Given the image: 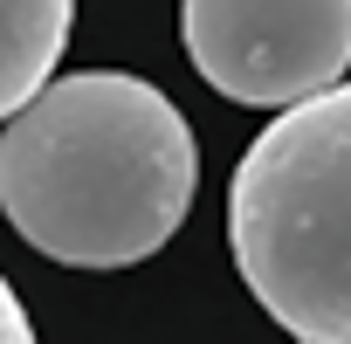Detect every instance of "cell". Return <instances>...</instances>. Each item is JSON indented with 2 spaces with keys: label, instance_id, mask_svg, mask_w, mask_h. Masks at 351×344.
<instances>
[{
  "label": "cell",
  "instance_id": "cell-1",
  "mask_svg": "<svg viewBox=\"0 0 351 344\" xmlns=\"http://www.w3.org/2000/svg\"><path fill=\"white\" fill-rule=\"evenodd\" d=\"M200 186L193 131L124 69L56 76L0 131V214L62 269H131L180 234Z\"/></svg>",
  "mask_w": 351,
  "mask_h": 344
},
{
  "label": "cell",
  "instance_id": "cell-2",
  "mask_svg": "<svg viewBox=\"0 0 351 344\" xmlns=\"http://www.w3.org/2000/svg\"><path fill=\"white\" fill-rule=\"evenodd\" d=\"M228 248L296 344H351V83L282 110L241 151Z\"/></svg>",
  "mask_w": 351,
  "mask_h": 344
},
{
  "label": "cell",
  "instance_id": "cell-3",
  "mask_svg": "<svg viewBox=\"0 0 351 344\" xmlns=\"http://www.w3.org/2000/svg\"><path fill=\"white\" fill-rule=\"evenodd\" d=\"M193 69L255 110H296L351 69V0H186Z\"/></svg>",
  "mask_w": 351,
  "mask_h": 344
},
{
  "label": "cell",
  "instance_id": "cell-4",
  "mask_svg": "<svg viewBox=\"0 0 351 344\" xmlns=\"http://www.w3.org/2000/svg\"><path fill=\"white\" fill-rule=\"evenodd\" d=\"M69 21L76 0H0V124H14L56 83Z\"/></svg>",
  "mask_w": 351,
  "mask_h": 344
},
{
  "label": "cell",
  "instance_id": "cell-5",
  "mask_svg": "<svg viewBox=\"0 0 351 344\" xmlns=\"http://www.w3.org/2000/svg\"><path fill=\"white\" fill-rule=\"evenodd\" d=\"M0 344H35V323H28V310H21L8 275H0Z\"/></svg>",
  "mask_w": 351,
  "mask_h": 344
}]
</instances>
